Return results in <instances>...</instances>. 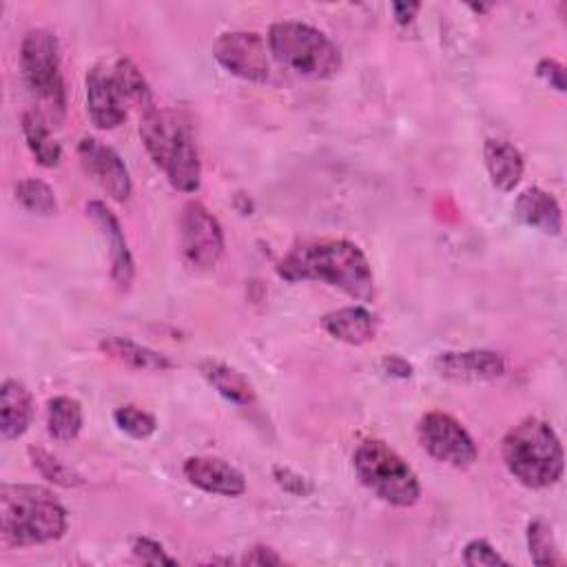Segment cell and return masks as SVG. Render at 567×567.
<instances>
[{
    "instance_id": "6da1fadb",
    "label": "cell",
    "mask_w": 567,
    "mask_h": 567,
    "mask_svg": "<svg viewBox=\"0 0 567 567\" xmlns=\"http://www.w3.org/2000/svg\"><path fill=\"white\" fill-rule=\"evenodd\" d=\"M277 275L290 284L321 281L350 299H374V275L365 252L348 239H312L292 246L277 264Z\"/></svg>"
},
{
    "instance_id": "7a4b0ae2",
    "label": "cell",
    "mask_w": 567,
    "mask_h": 567,
    "mask_svg": "<svg viewBox=\"0 0 567 567\" xmlns=\"http://www.w3.org/2000/svg\"><path fill=\"white\" fill-rule=\"evenodd\" d=\"M69 514L58 496L33 483L0 487V534L9 547H31L66 534Z\"/></svg>"
},
{
    "instance_id": "3957f363",
    "label": "cell",
    "mask_w": 567,
    "mask_h": 567,
    "mask_svg": "<svg viewBox=\"0 0 567 567\" xmlns=\"http://www.w3.org/2000/svg\"><path fill=\"white\" fill-rule=\"evenodd\" d=\"M140 137L153 164L179 193L202 186V162L190 124L175 111L151 106L140 115Z\"/></svg>"
},
{
    "instance_id": "277c9868",
    "label": "cell",
    "mask_w": 567,
    "mask_h": 567,
    "mask_svg": "<svg viewBox=\"0 0 567 567\" xmlns=\"http://www.w3.org/2000/svg\"><path fill=\"white\" fill-rule=\"evenodd\" d=\"M501 454L507 472L529 489H547L563 478L565 456L556 430L538 419L525 416L503 436Z\"/></svg>"
},
{
    "instance_id": "5b68a950",
    "label": "cell",
    "mask_w": 567,
    "mask_h": 567,
    "mask_svg": "<svg viewBox=\"0 0 567 567\" xmlns=\"http://www.w3.org/2000/svg\"><path fill=\"white\" fill-rule=\"evenodd\" d=\"M266 44L284 69L308 80L334 78L343 64L339 47L321 29L299 20L272 22Z\"/></svg>"
},
{
    "instance_id": "8992f818",
    "label": "cell",
    "mask_w": 567,
    "mask_h": 567,
    "mask_svg": "<svg viewBox=\"0 0 567 567\" xmlns=\"http://www.w3.org/2000/svg\"><path fill=\"white\" fill-rule=\"evenodd\" d=\"M352 467L361 485L392 507H412L421 498V483L414 470L381 439H363Z\"/></svg>"
},
{
    "instance_id": "52a82bcc",
    "label": "cell",
    "mask_w": 567,
    "mask_h": 567,
    "mask_svg": "<svg viewBox=\"0 0 567 567\" xmlns=\"http://www.w3.org/2000/svg\"><path fill=\"white\" fill-rule=\"evenodd\" d=\"M20 71L31 95L53 122L66 111V86L60 64V44L49 29H29L20 42Z\"/></svg>"
},
{
    "instance_id": "ba28073f",
    "label": "cell",
    "mask_w": 567,
    "mask_h": 567,
    "mask_svg": "<svg viewBox=\"0 0 567 567\" xmlns=\"http://www.w3.org/2000/svg\"><path fill=\"white\" fill-rule=\"evenodd\" d=\"M421 447L439 463L465 470L476 463L478 447L458 419L447 412L430 410L416 423Z\"/></svg>"
},
{
    "instance_id": "9c48e42d",
    "label": "cell",
    "mask_w": 567,
    "mask_h": 567,
    "mask_svg": "<svg viewBox=\"0 0 567 567\" xmlns=\"http://www.w3.org/2000/svg\"><path fill=\"white\" fill-rule=\"evenodd\" d=\"M179 248L186 264L195 270H210L224 257V228L202 202L193 199L182 208Z\"/></svg>"
},
{
    "instance_id": "30bf717a",
    "label": "cell",
    "mask_w": 567,
    "mask_h": 567,
    "mask_svg": "<svg viewBox=\"0 0 567 567\" xmlns=\"http://www.w3.org/2000/svg\"><path fill=\"white\" fill-rule=\"evenodd\" d=\"M266 40L255 31H224L213 42V58L217 64L241 80L268 82L270 58Z\"/></svg>"
},
{
    "instance_id": "8fae6325",
    "label": "cell",
    "mask_w": 567,
    "mask_h": 567,
    "mask_svg": "<svg viewBox=\"0 0 567 567\" xmlns=\"http://www.w3.org/2000/svg\"><path fill=\"white\" fill-rule=\"evenodd\" d=\"M78 159L84 173L113 199V202H126L133 190L128 166L124 164L122 155L109 146L106 142L84 135L78 142Z\"/></svg>"
},
{
    "instance_id": "7c38bea8",
    "label": "cell",
    "mask_w": 567,
    "mask_h": 567,
    "mask_svg": "<svg viewBox=\"0 0 567 567\" xmlns=\"http://www.w3.org/2000/svg\"><path fill=\"white\" fill-rule=\"evenodd\" d=\"M86 217L97 226L100 235L109 244V261H111L113 284L120 290H128L133 284V277H135V259L128 248V241H126L120 219L102 199L86 202Z\"/></svg>"
},
{
    "instance_id": "4fadbf2b",
    "label": "cell",
    "mask_w": 567,
    "mask_h": 567,
    "mask_svg": "<svg viewBox=\"0 0 567 567\" xmlns=\"http://www.w3.org/2000/svg\"><path fill=\"white\" fill-rule=\"evenodd\" d=\"M84 86H86L89 117L100 131H113L120 124H124L126 100L122 97L111 69H106L102 64L91 66L86 73Z\"/></svg>"
},
{
    "instance_id": "5bb4252c",
    "label": "cell",
    "mask_w": 567,
    "mask_h": 567,
    "mask_svg": "<svg viewBox=\"0 0 567 567\" xmlns=\"http://www.w3.org/2000/svg\"><path fill=\"white\" fill-rule=\"evenodd\" d=\"M434 370L452 381H492L505 374L507 361L496 350H445L436 354Z\"/></svg>"
},
{
    "instance_id": "9a60e30c",
    "label": "cell",
    "mask_w": 567,
    "mask_h": 567,
    "mask_svg": "<svg viewBox=\"0 0 567 567\" xmlns=\"http://www.w3.org/2000/svg\"><path fill=\"white\" fill-rule=\"evenodd\" d=\"M184 476L190 485L215 496H241L246 492L244 474L217 456H190L184 461Z\"/></svg>"
},
{
    "instance_id": "2e32d148",
    "label": "cell",
    "mask_w": 567,
    "mask_h": 567,
    "mask_svg": "<svg viewBox=\"0 0 567 567\" xmlns=\"http://www.w3.org/2000/svg\"><path fill=\"white\" fill-rule=\"evenodd\" d=\"M514 217L545 235L558 237L563 233V210L556 197L538 186H529L518 193L514 202Z\"/></svg>"
},
{
    "instance_id": "e0dca14e",
    "label": "cell",
    "mask_w": 567,
    "mask_h": 567,
    "mask_svg": "<svg viewBox=\"0 0 567 567\" xmlns=\"http://www.w3.org/2000/svg\"><path fill=\"white\" fill-rule=\"evenodd\" d=\"M321 328L337 341L348 346H363L377 334V317L365 306H343L321 317Z\"/></svg>"
},
{
    "instance_id": "ac0fdd59",
    "label": "cell",
    "mask_w": 567,
    "mask_h": 567,
    "mask_svg": "<svg viewBox=\"0 0 567 567\" xmlns=\"http://www.w3.org/2000/svg\"><path fill=\"white\" fill-rule=\"evenodd\" d=\"M33 394L16 379H4L0 385V434L4 441L20 439L33 421Z\"/></svg>"
},
{
    "instance_id": "d6986e66",
    "label": "cell",
    "mask_w": 567,
    "mask_h": 567,
    "mask_svg": "<svg viewBox=\"0 0 567 567\" xmlns=\"http://www.w3.org/2000/svg\"><path fill=\"white\" fill-rule=\"evenodd\" d=\"M483 162H485L492 186L498 188L501 193H509L520 184L523 171H525V159H523V153L514 144H509L505 140H496V137L485 140Z\"/></svg>"
},
{
    "instance_id": "ffe728a7",
    "label": "cell",
    "mask_w": 567,
    "mask_h": 567,
    "mask_svg": "<svg viewBox=\"0 0 567 567\" xmlns=\"http://www.w3.org/2000/svg\"><path fill=\"white\" fill-rule=\"evenodd\" d=\"M100 350L126 365V368H133V370H144V372H166V370H173L175 368V361L164 354V352H157L148 346H142L128 337H104L100 339Z\"/></svg>"
},
{
    "instance_id": "44dd1931",
    "label": "cell",
    "mask_w": 567,
    "mask_h": 567,
    "mask_svg": "<svg viewBox=\"0 0 567 567\" xmlns=\"http://www.w3.org/2000/svg\"><path fill=\"white\" fill-rule=\"evenodd\" d=\"M199 374L221 399H226L228 403H233L237 408H248L257 399L248 379L239 370L230 368L228 363H221L215 359H204L199 363Z\"/></svg>"
},
{
    "instance_id": "7402d4cb",
    "label": "cell",
    "mask_w": 567,
    "mask_h": 567,
    "mask_svg": "<svg viewBox=\"0 0 567 567\" xmlns=\"http://www.w3.org/2000/svg\"><path fill=\"white\" fill-rule=\"evenodd\" d=\"M20 128L24 135V142L35 157V162L44 168H53L62 159V146L51 135L44 115L40 111H24L20 117Z\"/></svg>"
},
{
    "instance_id": "603a6c76",
    "label": "cell",
    "mask_w": 567,
    "mask_h": 567,
    "mask_svg": "<svg viewBox=\"0 0 567 567\" xmlns=\"http://www.w3.org/2000/svg\"><path fill=\"white\" fill-rule=\"evenodd\" d=\"M84 412L82 403L73 396L58 394L47 401V432L53 441L71 443L82 432Z\"/></svg>"
},
{
    "instance_id": "cb8c5ba5",
    "label": "cell",
    "mask_w": 567,
    "mask_h": 567,
    "mask_svg": "<svg viewBox=\"0 0 567 567\" xmlns=\"http://www.w3.org/2000/svg\"><path fill=\"white\" fill-rule=\"evenodd\" d=\"M111 71H113V80H115L122 97L126 100V104H135L140 111L155 106L151 86H148L144 73L140 71V66L131 58H117L115 64L111 66Z\"/></svg>"
},
{
    "instance_id": "d4e9b609",
    "label": "cell",
    "mask_w": 567,
    "mask_h": 567,
    "mask_svg": "<svg viewBox=\"0 0 567 567\" xmlns=\"http://www.w3.org/2000/svg\"><path fill=\"white\" fill-rule=\"evenodd\" d=\"M29 458H31V465L38 470V474L42 478H47L49 483L53 485H60V487H80L84 485V476L71 467L69 463H64L60 456H55L53 452H49L47 447L42 445H29Z\"/></svg>"
},
{
    "instance_id": "484cf974",
    "label": "cell",
    "mask_w": 567,
    "mask_h": 567,
    "mask_svg": "<svg viewBox=\"0 0 567 567\" xmlns=\"http://www.w3.org/2000/svg\"><path fill=\"white\" fill-rule=\"evenodd\" d=\"M525 538H527V549H529V558L534 565H538V567L563 565V556L558 551L554 532L547 520H543V518L529 520Z\"/></svg>"
},
{
    "instance_id": "4316f807",
    "label": "cell",
    "mask_w": 567,
    "mask_h": 567,
    "mask_svg": "<svg viewBox=\"0 0 567 567\" xmlns=\"http://www.w3.org/2000/svg\"><path fill=\"white\" fill-rule=\"evenodd\" d=\"M16 199L22 208H27L33 215H42V217H51L58 213V199L53 188L38 179V177H24L16 184L13 188Z\"/></svg>"
},
{
    "instance_id": "83f0119b",
    "label": "cell",
    "mask_w": 567,
    "mask_h": 567,
    "mask_svg": "<svg viewBox=\"0 0 567 567\" xmlns=\"http://www.w3.org/2000/svg\"><path fill=\"white\" fill-rule=\"evenodd\" d=\"M113 421L117 425V430H122L124 434H128L131 439H151L157 430V421L151 412L133 405V403H126V405H120L115 408L113 412Z\"/></svg>"
},
{
    "instance_id": "f1b7e54d",
    "label": "cell",
    "mask_w": 567,
    "mask_h": 567,
    "mask_svg": "<svg viewBox=\"0 0 567 567\" xmlns=\"http://www.w3.org/2000/svg\"><path fill=\"white\" fill-rule=\"evenodd\" d=\"M463 563L470 567H496L507 565L501 551L485 538H474L463 547Z\"/></svg>"
},
{
    "instance_id": "f546056e",
    "label": "cell",
    "mask_w": 567,
    "mask_h": 567,
    "mask_svg": "<svg viewBox=\"0 0 567 567\" xmlns=\"http://www.w3.org/2000/svg\"><path fill=\"white\" fill-rule=\"evenodd\" d=\"M131 551L137 560L146 563V565H177V558H173L164 547L162 543H157L155 538H148V536H135L131 540Z\"/></svg>"
},
{
    "instance_id": "4dcf8cb0",
    "label": "cell",
    "mask_w": 567,
    "mask_h": 567,
    "mask_svg": "<svg viewBox=\"0 0 567 567\" xmlns=\"http://www.w3.org/2000/svg\"><path fill=\"white\" fill-rule=\"evenodd\" d=\"M272 478L284 492H288L292 496H310L315 489V485L308 476H303L290 467H284V465L272 467Z\"/></svg>"
},
{
    "instance_id": "1f68e13d",
    "label": "cell",
    "mask_w": 567,
    "mask_h": 567,
    "mask_svg": "<svg viewBox=\"0 0 567 567\" xmlns=\"http://www.w3.org/2000/svg\"><path fill=\"white\" fill-rule=\"evenodd\" d=\"M536 75H538L545 84H549L554 91L565 93V89H567V82H565V64L558 62L556 58H543V60H538V64H536Z\"/></svg>"
},
{
    "instance_id": "d6a6232c",
    "label": "cell",
    "mask_w": 567,
    "mask_h": 567,
    "mask_svg": "<svg viewBox=\"0 0 567 567\" xmlns=\"http://www.w3.org/2000/svg\"><path fill=\"white\" fill-rule=\"evenodd\" d=\"M241 565H266V567H270V565H284L286 560H284V556L281 554H277V549H272V547H268V545H252L250 549H246V554L241 556V560H239Z\"/></svg>"
},
{
    "instance_id": "836d02e7",
    "label": "cell",
    "mask_w": 567,
    "mask_h": 567,
    "mask_svg": "<svg viewBox=\"0 0 567 567\" xmlns=\"http://www.w3.org/2000/svg\"><path fill=\"white\" fill-rule=\"evenodd\" d=\"M381 368H383L385 374H390V377H394V379H410L412 372H414L412 363L405 361V359L399 357V354H388V357H383V359H381Z\"/></svg>"
},
{
    "instance_id": "e575fe53",
    "label": "cell",
    "mask_w": 567,
    "mask_h": 567,
    "mask_svg": "<svg viewBox=\"0 0 567 567\" xmlns=\"http://www.w3.org/2000/svg\"><path fill=\"white\" fill-rule=\"evenodd\" d=\"M419 11H421V4H419V2H392L394 20H396L401 27L410 24V22L416 18Z\"/></svg>"
}]
</instances>
